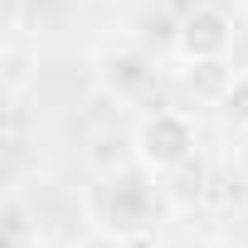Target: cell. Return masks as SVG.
Masks as SVG:
<instances>
[{
    "instance_id": "obj_1",
    "label": "cell",
    "mask_w": 248,
    "mask_h": 248,
    "mask_svg": "<svg viewBox=\"0 0 248 248\" xmlns=\"http://www.w3.org/2000/svg\"><path fill=\"white\" fill-rule=\"evenodd\" d=\"M137 156L146 170H180L195 156V122L185 112H151L137 127Z\"/></svg>"
},
{
    "instance_id": "obj_2",
    "label": "cell",
    "mask_w": 248,
    "mask_h": 248,
    "mask_svg": "<svg viewBox=\"0 0 248 248\" xmlns=\"http://www.w3.org/2000/svg\"><path fill=\"white\" fill-rule=\"evenodd\" d=\"M233 49V20L219 5H195L175 30V54L185 63H219Z\"/></svg>"
},
{
    "instance_id": "obj_3",
    "label": "cell",
    "mask_w": 248,
    "mask_h": 248,
    "mask_svg": "<svg viewBox=\"0 0 248 248\" xmlns=\"http://www.w3.org/2000/svg\"><path fill=\"white\" fill-rule=\"evenodd\" d=\"M102 83H107V93H117V97L137 93V88L146 83V59H141V54H112V59L102 63Z\"/></svg>"
},
{
    "instance_id": "obj_4",
    "label": "cell",
    "mask_w": 248,
    "mask_h": 248,
    "mask_svg": "<svg viewBox=\"0 0 248 248\" xmlns=\"http://www.w3.org/2000/svg\"><path fill=\"white\" fill-rule=\"evenodd\" d=\"M219 102H224V112H229L233 122H248V73H238V78L224 88V97H219Z\"/></svg>"
},
{
    "instance_id": "obj_5",
    "label": "cell",
    "mask_w": 248,
    "mask_h": 248,
    "mask_svg": "<svg viewBox=\"0 0 248 248\" xmlns=\"http://www.w3.org/2000/svg\"><path fill=\"white\" fill-rule=\"evenodd\" d=\"M20 83H25V59H20V54H10V59H5V93H10V97H20Z\"/></svg>"
}]
</instances>
